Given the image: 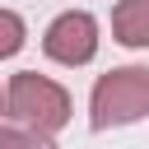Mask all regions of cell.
Here are the masks:
<instances>
[{
  "label": "cell",
  "instance_id": "obj_1",
  "mask_svg": "<svg viewBox=\"0 0 149 149\" xmlns=\"http://www.w3.org/2000/svg\"><path fill=\"white\" fill-rule=\"evenodd\" d=\"M140 116H149V65H121L93 84V98H88L93 130L130 126Z\"/></svg>",
  "mask_w": 149,
  "mask_h": 149
},
{
  "label": "cell",
  "instance_id": "obj_2",
  "mask_svg": "<svg viewBox=\"0 0 149 149\" xmlns=\"http://www.w3.org/2000/svg\"><path fill=\"white\" fill-rule=\"evenodd\" d=\"M9 116L23 126V130H37V135H51L70 121V93L61 84H51L47 74H33V70H19L9 79Z\"/></svg>",
  "mask_w": 149,
  "mask_h": 149
},
{
  "label": "cell",
  "instance_id": "obj_3",
  "mask_svg": "<svg viewBox=\"0 0 149 149\" xmlns=\"http://www.w3.org/2000/svg\"><path fill=\"white\" fill-rule=\"evenodd\" d=\"M42 47H47V56L61 61V65H88L93 51H98V23H93L88 14H79V9H70V14H61V19L47 28Z\"/></svg>",
  "mask_w": 149,
  "mask_h": 149
},
{
  "label": "cell",
  "instance_id": "obj_4",
  "mask_svg": "<svg viewBox=\"0 0 149 149\" xmlns=\"http://www.w3.org/2000/svg\"><path fill=\"white\" fill-rule=\"evenodd\" d=\"M112 33L126 47H149V0H121L112 9Z\"/></svg>",
  "mask_w": 149,
  "mask_h": 149
},
{
  "label": "cell",
  "instance_id": "obj_5",
  "mask_svg": "<svg viewBox=\"0 0 149 149\" xmlns=\"http://www.w3.org/2000/svg\"><path fill=\"white\" fill-rule=\"evenodd\" d=\"M19 47H23V19L14 9H0V61L14 56Z\"/></svg>",
  "mask_w": 149,
  "mask_h": 149
},
{
  "label": "cell",
  "instance_id": "obj_6",
  "mask_svg": "<svg viewBox=\"0 0 149 149\" xmlns=\"http://www.w3.org/2000/svg\"><path fill=\"white\" fill-rule=\"evenodd\" d=\"M0 149H56L37 130H0Z\"/></svg>",
  "mask_w": 149,
  "mask_h": 149
},
{
  "label": "cell",
  "instance_id": "obj_7",
  "mask_svg": "<svg viewBox=\"0 0 149 149\" xmlns=\"http://www.w3.org/2000/svg\"><path fill=\"white\" fill-rule=\"evenodd\" d=\"M5 112H9V93H0V116H5Z\"/></svg>",
  "mask_w": 149,
  "mask_h": 149
}]
</instances>
